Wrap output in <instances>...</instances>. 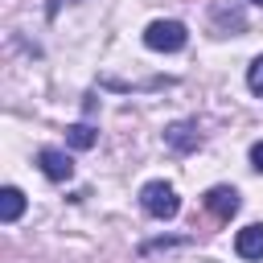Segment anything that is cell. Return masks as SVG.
Listing matches in <instances>:
<instances>
[{
    "mask_svg": "<svg viewBox=\"0 0 263 263\" xmlns=\"http://www.w3.org/2000/svg\"><path fill=\"white\" fill-rule=\"evenodd\" d=\"M140 205H144V214H152V218L168 222V218H177L181 197H177V189H173L168 181H148V185L140 189Z\"/></svg>",
    "mask_w": 263,
    "mask_h": 263,
    "instance_id": "6da1fadb",
    "label": "cell"
},
{
    "mask_svg": "<svg viewBox=\"0 0 263 263\" xmlns=\"http://www.w3.org/2000/svg\"><path fill=\"white\" fill-rule=\"evenodd\" d=\"M185 41H189V33L181 21H152L144 29V45L156 53H177V49H185Z\"/></svg>",
    "mask_w": 263,
    "mask_h": 263,
    "instance_id": "7a4b0ae2",
    "label": "cell"
},
{
    "mask_svg": "<svg viewBox=\"0 0 263 263\" xmlns=\"http://www.w3.org/2000/svg\"><path fill=\"white\" fill-rule=\"evenodd\" d=\"M201 201H205V210H210L214 218H222V222H230V218L238 214V205H242L234 185H214V189H205V197H201Z\"/></svg>",
    "mask_w": 263,
    "mask_h": 263,
    "instance_id": "3957f363",
    "label": "cell"
},
{
    "mask_svg": "<svg viewBox=\"0 0 263 263\" xmlns=\"http://www.w3.org/2000/svg\"><path fill=\"white\" fill-rule=\"evenodd\" d=\"M164 144H168L173 152H197V148H201V132H197V123L181 119V123H168V127H164Z\"/></svg>",
    "mask_w": 263,
    "mask_h": 263,
    "instance_id": "277c9868",
    "label": "cell"
},
{
    "mask_svg": "<svg viewBox=\"0 0 263 263\" xmlns=\"http://www.w3.org/2000/svg\"><path fill=\"white\" fill-rule=\"evenodd\" d=\"M37 168H41L49 181H70V177H74V160H70L62 148H41V152H37Z\"/></svg>",
    "mask_w": 263,
    "mask_h": 263,
    "instance_id": "5b68a950",
    "label": "cell"
},
{
    "mask_svg": "<svg viewBox=\"0 0 263 263\" xmlns=\"http://www.w3.org/2000/svg\"><path fill=\"white\" fill-rule=\"evenodd\" d=\"M234 251L238 259H263V222H251L234 234Z\"/></svg>",
    "mask_w": 263,
    "mask_h": 263,
    "instance_id": "8992f818",
    "label": "cell"
},
{
    "mask_svg": "<svg viewBox=\"0 0 263 263\" xmlns=\"http://www.w3.org/2000/svg\"><path fill=\"white\" fill-rule=\"evenodd\" d=\"M25 214V193L16 185H4L0 189V222H16Z\"/></svg>",
    "mask_w": 263,
    "mask_h": 263,
    "instance_id": "52a82bcc",
    "label": "cell"
},
{
    "mask_svg": "<svg viewBox=\"0 0 263 263\" xmlns=\"http://www.w3.org/2000/svg\"><path fill=\"white\" fill-rule=\"evenodd\" d=\"M95 140H99V132H95L90 123H70V127H66V144H70V148H78V152L95 148Z\"/></svg>",
    "mask_w": 263,
    "mask_h": 263,
    "instance_id": "ba28073f",
    "label": "cell"
},
{
    "mask_svg": "<svg viewBox=\"0 0 263 263\" xmlns=\"http://www.w3.org/2000/svg\"><path fill=\"white\" fill-rule=\"evenodd\" d=\"M247 86H251V90L263 99V53H259V58L247 66Z\"/></svg>",
    "mask_w": 263,
    "mask_h": 263,
    "instance_id": "9c48e42d",
    "label": "cell"
},
{
    "mask_svg": "<svg viewBox=\"0 0 263 263\" xmlns=\"http://www.w3.org/2000/svg\"><path fill=\"white\" fill-rule=\"evenodd\" d=\"M251 168H255V173H263V140H255V144H251Z\"/></svg>",
    "mask_w": 263,
    "mask_h": 263,
    "instance_id": "30bf717a",
    "label": "cell"
},
{
    "mask_svg": "<svg viewBox=\"0 0 263 263\" xmlns=\"http://www.w3.org/2000/svg\"><path fill=\"white\" fill-rule=\"evenodd\" d=\"M251 4H263V0H251Z\"/></svg>",
    "mask_w": 263,
    "mask_h": 263,
    "instance_id": "8fae6325",
    "label": "cell"
}]
</instances>
